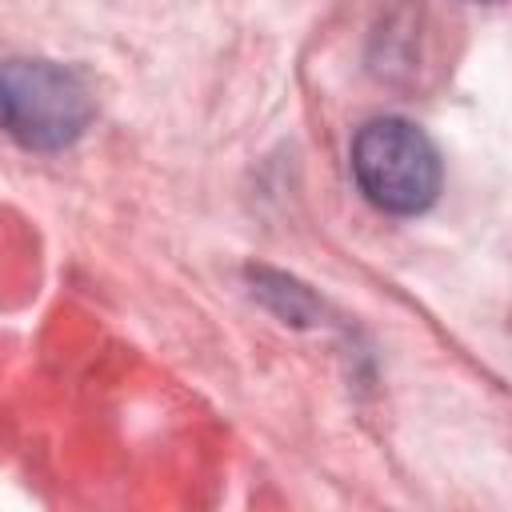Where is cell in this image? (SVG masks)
Here are the masks:
<instances>
[{
  "label": "cell",
  "instance_id": "obj_1",
  "mask_svg": "<svg viewBox=\"0 0 512 512\" xmlns=\"http://www.w3.org/2000/svg\"><path fill=\"white\" fill-rule=\"evenodd\" d=\"M92 124L88 84L36 56L0 60V132L28 152H64Z\"/></svg>",
  "mask_w": 512,
  "mask_h": 512
},
{
  "label": "cell",
  "instance_id": "obj_2",
  "mask_svg": "<svg viewBox=\"0 0 512 512\" xmlns=\"http://www.w3.org/2000/svg\"><path fill=\"white\" fill-rule=\"evenodd\" d=\"M352 180L388 216H420L440 196L436 144L400 116H376L352 136Z\"/></svg>",
  "mask_w": 512,
  "mask_h": 512
},
{
  "label": "cell",
  "instance_id": "obj_3",
  "mask_svg": "<svg viewBox=\"0 0 512 512\" xmlns=\"http://www.w3.org/2000/svg\"><path fill=\"white\" fill-rule=\"evenodd\" d=\"M252 284H256V296H264L284 320H308V316H316V300L296 280L260 268V272H252Z\"/></svg>",
  "mask_w": 512,
  "mask_h": 512
},
{
  "label": "cell",
  "instance_id": "obj_4",
  "mask_svg": "<svg viewBox=\"0 0 512 512\" xmlns=\"http://www.w3.org/2000/svg\"><path fill=\"white\" fill-rule=\"evenodd\" d=\"M476 4H500V0H476Z\"/></svg>",
  "mask_w": 512,
  "mask_h": 512
}]
</instances>
